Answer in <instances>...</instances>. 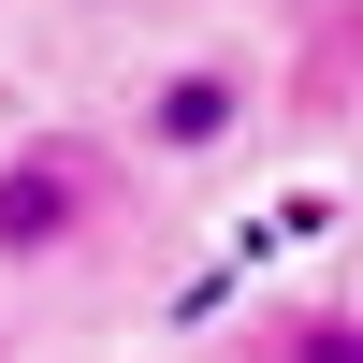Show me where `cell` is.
Returning a JSON list of instances; mask_svg holds the SVG:
<instances>
[{
    "instance_id": "obj_3",
    "label": "cell",
    "mask_w": 363,
    "mask_h": 363,
    "mask_svg": "<svg viewBox=\"0 0 363 363\" xmlns=\"http://www.w3.org/2000/svg\"><path fill=\"white\" fill-rule=\"evenodd\" d=\"M291 363H363V320H349V291H335V306H306V320H291Z\"/></svg>"
},
{
    "instance_id": "obj_2",
    "label": "cell",
    "mask_w": 363,
    "mask_h": 363,
    "mask_svg": "<svg viewBox=\"0 0 363 363\" xmlns=\"http://www.w3.org/2000/svg\"><path fill=\"white\" fill-rule=\"evenodd\" d=\"M233 131H247V73L233 58H189V73L145 87V160H218Z\"/></svg>"
},
{
    "instance_id": "obj_1",
    "label": "cell",
    "mask_w": 363,
    "mask_h": 363,
    "mask_svg": "<svg viewBox=\"0 0 363 363\" xmlns=\"http://www.w3.org/2000/svg\"><path fill=\"white\" fill-rule=\"evenodd\" d=\"M87 218H102V174H87V145H73V131L0 145V262H58Z\"/></svg>"
}]
</instances>
